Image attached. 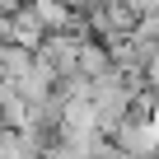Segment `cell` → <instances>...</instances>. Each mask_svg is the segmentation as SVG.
Instances as JSON below:
<instances>
[{
  "label": "cell",
  "instance_id": "ba28073f",
  "mask_svg": "<svg viewBox=\"0 0 159 159\" xmlns=\"http://www.w3.org/2000/svg\"><path fill=\"white\" fill-rule=\"evenodd\" d=\"M24 0H0V14H10V10H19Z\"/></svg>",
  "mask_w": 159,
  "mask_h": 159
},
{
  "label": "cell",
  "instance_id": "52a82bcc",
  "mask_svg": "<svg viewBox=\"0 0 159 159\" xmlns=\"http://www.w3.org/2000/svg\"><path fill=\"white\" fill-rule=\"evenodd\" d=\"M28 10L42 19V28H47V33L70 28V19H75V10H70V5H61V0H28Z\"/></svg>",
  "mask_w": 159,
  "mask_h": 159
},
{
  "label": "cell",
  "instance_id": "277c9868",
  "mask_svg": "<svg viewBox=\"0 0 159 159\" xmlns=\"http://www.w3.org/2000/svg\"><path fill=\"white\" fill-rule=\"evenodd\" d=\"M42 33H47V28H42V19L28 10V0H24L19 10L0 14V38H5V42H19V47H28V52H33V47L42 42Z\"/></svg>",
  "mask_w": 159,
  "mask_h": 159
},
{
  "label": "cell",
  "instance_id": "5b68a950",
  "mask_svg": "<svg viewBox=\"0 0 159 159\" xmlns=\"http://www.w3.org/2000/svg\"><path fill=\"white\" fill-rule=\"evenodd\" d=\"M28 70H33V52L0 38V84H14V80H24Z\"/></svg>",
  "mask_w": 159,
  "mask_h": 159
},
{
  "label": "cell",
  "instance_id": "7a4b0ae2",
  "mask_svg": "<svg viewBox=\"0 0 159 159\" xmlns=\"http://www.w3.org/2000/svg\"><path fill=\"white\" fill-rule=\"evenodd\" d=\"M33 61H38V66H47V70H52V80H66V75H75V70H80V38H75V33H66V28L42 33V42L33 47Z\"/></svg>",
  "mask_w": 159,
  "mask_h": 159
},
{
  "label": "cell",
  "instance_id": "6da1fadb",
  "mask_svg": "<svg viewBox=\"0 0 159 159\" xmlns=\"http://www.w3.org/2000/svg\"><path fill=\"white\" fill-rule=\"evenodd\" d=\"M89 98H94V117H98V131L103 136L131 112V84H126L122 70H108V75L89 80Z\"/></svg>",
  "mask_w": 159,
  "mask_h": 159
},
{
  "label": "cell",
  "instance_id": "3957f363",
  "mask_svg": "<svg viewBox=\"0 0 159 159\" xmlns=\"http://www.w3.org/2000/svg\"><path fill=\"white\" fill-rule=\"evenodd\" d=\"M108 140L117 145V150H126V154H154V145H159V131L150 126V117H136V112H126L112 131H108Z\"/></svg>",
  "mask_w": 159,
  "mask_h": 159
},
{
  "label": "cell",
  "instance_id": "8992f818",
  "mask_svg": "<svg viewBox=\"0 0 159 159\" xmlns=\"http://www.w3.org/2000/svg\"><path fill=\"white\" fill-rule=\"evenodd\" d=\"M108 70H117L112 56H108V47H103L98 38H80V75H84V80H98V75H108Z\"/></svg>",
  "mask_w": 159,
  "mask_h": 159
}]
</instances>
